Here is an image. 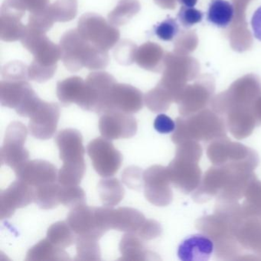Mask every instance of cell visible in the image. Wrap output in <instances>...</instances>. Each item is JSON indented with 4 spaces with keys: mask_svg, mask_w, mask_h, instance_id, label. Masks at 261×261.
<instances>
[{
    "mask_svg": "<svg viewBox=\"0 0 261 261\" xmlns=\"http://www.w3.org/2000/svg\"><path fill=\"white\" fill-rule=\"evenodd\" d=\"M99 225L105 232L114 229L126 233H137L145 222L142 212L132 207H96Z\"/></svg>",
    "mask_w": 261,
    "mask_h": 261,
    "instance_id": "cell-1",
    "label": "cell"
},
{
    "mask_svg": "<svg viewBox=\"0 0 261 261\" xmlns=\"http://www.w3.org/2000/svg\"><path fill=\"white\" fill-rule=\"evenodd\" d=\"M27 135V126L21 122L14 121L9 125L0 150L2 165L15 170L28 161L30 152L25 148Z\"/></svg>",
    "mask_w": 261,
    "mask_h": 261,
    "instance_id": "cell-2",
    "label": "cell"
},
{
    "mask_svg": "<svg viewBox=\"0 0 261 261\" xmlns=\"http://www.w3.org/2000/svg\"><path fill=\"white\" fill-rule=\"evenodd\" d=\"M93 167L100 176L108 178L115 175L122 164L123 156L111 140L98 137L90 142L87 147Z\"/></svg>",
    "mask_w": 261,
    "mask_h": 261,
    "instance_id": "cell-3",
    "label": "cell"
},
{
    "mask_svg": "<svg viewBox=\"0 0 261 261\" xmlns=\"http://www.w3.org/2000/svg\"><path fill=\"white\" fill-rule=\"evenodd\" d=\"M99 130L102 137L110 140L131 138L137 134V120L122 111H108L100 117Z\"/></svg>",
    "mask_w": 261,
    "mask_h": 261,
    "instance_id": "cell-4",
    "label": "cell"
},
{
    "mask_svg": "<svg viewBox=\"0 0 261 261\" xmlns=\"http://www.w3.org/2000/svg\"><path fill=\"white\" fill-rule=\"evenodd\" d=\"M33 201L34 188L21 180H16L0 192V218H10L16 209L27 207Z\"/></svg>",
    "mask_w": 261,
    "mask_h": 261,
    "instance_id": "cell-5",
    "label": "cell"
},
{
    "mask_svg": "<svg viewBox=\"0 0 261 261\" xmlns=\"http://www.w3.org/2000/svg\"><path fill=\"white\" fill-rule=\"evenodd\" d=\"M60 118V109L56 103L42 102L30 117L29 130L35 138L47 140L53 137Z\"/></svg>",
    "mask_w": 261,
    "mask_h": 261,
    "instance_id": "cell-6",
    "label": "cell"
},
{
    "mask_svg": "<svg viewBox=\"0 0 261 261\" xmlns=\"http://www.w3.org/2000/svg\"><path fill=\"white\" fill-rule=\"evenodd\" d=\"M14 172L17 179L33 188L56 182L59 175L54 165L42 160H28Z\"/></svg>",
    "mask_w": 261,
    "mask_h": 261,
    "instance_id": "cell-7",
    "label": "cell"
},
{
    "mask_svg": "<svg viewBox=\"0 0 261 261\" xmlns=\"http://www.w3.org/2000/svg\"><path fill=\"white\" fill-rule=\"evenodd\" d=\"M67 221L77 236L89 237L100 240L105 232L100 228L96 207L82 204L71 209Z\"/></svg>",
    "mask_w": 261,
    "mask_h": 261,
    "instance_id": "cell-8",
    "label": "cell"
},
{
    "mask_svg": "<svg viewBox=\"0 0 261 261\" xmlns=\"http://www.w3.org/2000/svg\"><path fill=\"white\" fill-rule=\"evenodd\" d=\"M56 143L59 149L61 160L65 165L84 164L85 149L83 137L75 129L61 130L56 137Z\"/></svg>",
    "mask_w": 261,
    "mask_h": 261,
    "instance_id": "cell-9",
    "label": "cell"
},
{
    "mask_svg": "<svg viewBox=\"0 0 261 261\" xmlns=\"http://www.w3.org/2000/svg\"><path fill=\"white\" fill-rule=\"evenodd\" d=\"M214 250L215 244L210 238L202 233H195L180 243L177 254L182 261H207Z\"/></svg>",
    "mask_w": 261,
    "mask_h": 261,
    "instance_id": "cell-10",
    "label": "cell"
},
{
    "mask_svg": "<svg viewBox=\"0 0 261 261\" xmlns=\"http://www.w3.org/2000/svg\"><path fill=\"white\" fill-rule=\"evenodd\" d=\"M144 194L146 199L156 205H163L169 198L167 188L165 181L163 169L154 166L143 172Z\"/></svg>",
    "mask_w": 261,
    "mask_h": 261,
    "instance_id": "cell-11",
    "label": "cell"
},
{
    "mask_svg": "<svg viewBox=\"0 0 261 261\" xmlns=\"http://www.w3.org/2000/svg\"><path fill=\"white\" fill-rule=\"evenodd\" d=\"M65 249L53 244L48 238L42 240L27 252V261L71 260Z\"/></svg>",
    "mask_w": 261,
    "mask_h": 261,
    "instance_id": "cell-12",
    "label": "cell"
},
{
    "mask_svg": "<svg viewBox=\"0 0 261 261\" xmlns=\"http://www.w3.org/2000/svg\"><path fill=\"white\" fill-rule=\"evenodd\" d=\"M121 257L118 260H146L149 252L146 250L141 238L133 233L123 235L119 246Z\"/></svg>",
    "mask_w": 261,
    "mask_h": 261,
    "instance_id": "cell-13",
    "label": "cell"
},
{
    "mask_svg": "<svg viewBox=\"0 0 261 261\" xmlns=\"http://www.w3.org/2000/svg\"><path fill=\"white\" fill-rule=\"evenodd\" d=\"M142 107L143 103L140 93L134 90L123 89L117 91L115 97H111L109 111H119L126 114H134L138 112Z\"/></svg>",
    "mask_w": 261,
    "mask_h": 261,
    "instance_id": "cell-14",
    "label": "cell"
},
{
    "mask_svg": "<svg viewBox=\"0 0 261 261\" xmlns=\"http://www.w3.org/2000/svg\"><path fill=\"white\" fill-rule=\"evenodd\" d=\"M234 15L233 5L227 0H212L209 4L207 19L218 28H226L231 23Z\"/></svg>",
    "mask_w": 261,
    "mask_h": 261,
    "instance_id": "cell-15",
    "label": "cell"
},
{
    "mask_svg": "<svg viewBox=\"0 0 261 261\" xmlns=\"http://www.w3.org/2000/svg\"><path fill=\"white\" fill-rule=\"evenodd\" d=\"M99 196L105 207L117 205L124 198V188L116 178H105L98 184Z\"/></svg>",
    "mask_w": 261,
    "mask_h": 261,
    "instance_id": "cell-16",
    "label": "cell"
},
{
    "mask_svg": "<svg viewBox=\"0 0 261 261\" xmlns=\"http://www.w3.org/2000/svg\"><path fill=\"white\" fill-rule=\"evenodd\" d=\"M62 186L53 182L34 188V202L44 210L53 209L60 204L59 194Z\"/></svg>",
    "mask_w": 261,
    "mask_h": 261,
    "instance_id": "cell-17",
    "label": "cell"
},
{
    "mask_svg": "<svg viewBox=\"0 0 261 261\" xmlns=\"http://www.w3.org/2000/svg\"><path fill=\"white\" fill-rule=\"evenodd\" d=\"M47 238L60 248H66L76 241L74 231L68 222L58 221L50 226L47 231Z\"/></svg>",
    "mask_w": 261,
    "mask_h": 261,
    "instance_id": "cell-18",
    "label": "cell"
},
{
    "mask_svg": "<svg viewBox=\"0 0 261 261\" xmlns=\"http://www.w3.org/2000/svg\"><path fill=\"white\" fill-rule=\"evenodd\" d=\"M98 241L89 237L77 236L76 238L77 255L74 260H100Z\"/></svg>",
    "mask_w": 261,
    "mask_h": 261,
    "instance_id": "cell-19",
    "label": "cell"
},
{
    "mask_svg": "<svg viewBox=\"0 0 261 261\" xmlns=\"http://www.w3.org/2000/svg\"><path fill=\"white\" fill-rule=\"evenodd\" d=\"M86 165H65L61 168L58 175V182L62 186H77L85 175Z\"/></svg>",
    "mask_w": 261,
    "mask_h": 261,
    "instance_id": "cell-20",
    "label": "cell"
},
{
    "mask_svg": "<svg viewBox=\"0 0 261 261\" xmlns=\"http://www.w3.org/2000/svg\"><path fill=\"white\" fill-rule=\"evenodd\" d=\"M62 186V185H61ZM60 203L65 207L74 208L77 206L85 204L86 195L85 191L77 186H62L59 194Z\"/></svg>",
    "mask_w": 261,
    "mask_h": 261,
    "instance_id": "cell-21",
    "label": "cell"
},
{
    "mask_svg": "<svg viewBox=\"0 0 261 261\" xmlns=\"http://www.w3.org/2000/svg\"><path fill=\"white\" fill-rule=\"evenodd\" d=\"M179 31L178 22L175 19L168 18L154 28L155 36L165 42L173 40Z\"/></svg>",
    "mask_w": 261,
    "mask_h": 261,
    "instance_id": "cell-22",
    "label": "cell"
},
{
    "mask_svg": "<svg viewBox=\"0 0 261 261\" xmlns=\"http://www.w3.org/2000/svg\"><path fill=\"white\" fill-rule=\"evenodd\" d=\"M122 181L129 189L140 190L144 187L143 172L137 166H129L122 173Z\"/></svg>",
    "mask_w": 261,
    "mask_h": 261,
    "instance_id": "cell-23",
    "label": "cell"
},
{
    "mask_svg": "<svg viewBox=\"0 0 261 261\" xmlns=\"http://www.w3.org/2000/svg\"><path fill=\"white\" fill-rule=\"evenodd\" d=\"M177 17L183 27L190 28L195 24L201 22L204 18V14L195 7H181Z\"/></svg>",
    "mask_w": 261,
    "mask_h": 261,
    "instance_id": "cell-24",
    "label": "cell"
},
{
    "mask_svg": "<svg viewBox=\"0 0 261 261\" xmlns=\"http://www.w3.org/2000/svg\"><path fill=\"white\" fill-rule=\"evenodd\" d=\"M154 128L162 134H169L175 131L176 124L172 119L164 114H159L154 121Z\"/></svg>",
    "mask_w": 261,
    "mask_h": 261,
    "instance_id": "cell-25",
    "label": "cell"
},
{
    "mask_svg": "<svg viewBox=\"0 0 261 261\" xmlns=\"http://www.w3.org/2000/svg\"><path fill=\"white\" fill-rule=\"evenodd\" d=\"M159 230H160V227L155 221L147 220V221H145L136 234L138 235L143 241L144 240L147 241V240L155 238L159 234Z\"/></svg>",
    "mask_w": 261,
    "mask_h": 261,
    "instance_id": "cell-26",
    "label": "cell"
},
{
    "mask_svg": "<svg viewBox=\"0 0 261 261\" xmlns=\"http://www.w3.org/2000/svg\"><path fill=\"white\" fill-rule=\"evenodd\" d=\"M251 27L253 36L261 42V7L254 12L252 16Z\"/></svg>",
    "mask_w": 261,
    "mask_h": 261,
    "instance_id": "cell-27",
    "label": "cell"
},
{
    "mask_svg": "<svg viewBox=\"0 0 261 261\" xmlns=\"http://www.w3.org/2000/svg\"><path fill=\"white\" fill-rule=\"evenodd\" d=\"M178 2L182 7H195V6L198 3V0H178Z\"/></svg>",
    "mask_w": 261,
    "mask_h": 261,
    "instance_id": "cell-28",
    "label": "cell"
}]
</instances>
